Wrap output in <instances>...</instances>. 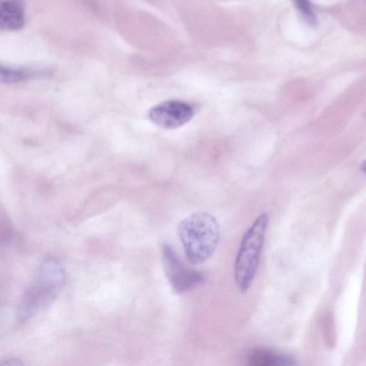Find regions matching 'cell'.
Masks as SVG:
<instances>
[{
	"label": "cell",
	"instance_id": "1",
	"mask_svg": "<svg viewBox=\"0 0 366 366\" xmlns=\"http://www.w3.org/2000/svg\"><path fill=\"white\" fill-rule=\"evenodd\" d=\"M177 234L189 260L193 264H201L207 261L217 249L220 227L213 215L199 212L179 223Z\"/></svg>",
	"mask_w": 366,
	"mask_h": 366
},
{
	"label": "cell",
	"instance_id": "2",
	"mask_svg": "<svg viewBox=\"0 0 366 366\" xmlns=\"http://www.w3.org/2000/svg\"><path fill=\"white\" fill-rule=\"evenodd\" d=\"M65 278V270L57 259L49 258L42 262L32 285L20 302L19 320H28L48 307L62 289Z\"/></svg>",
	"mask_w": 366,
	"mask_h": 366
},
{
	"label": "cell",
	"instance_id": "3",
	"mask_svg": "<svg viewBox=\"0 0 366 366\" xmlns=\"http://www.w3.org/2000/svg\"><path fill=\"white\" fill-rule=\"evenodd\" d=\"M268 224V214H260L242 239L234 261V277L242 293L249 290L255 277Z\"/></svg>",
	"mask_w": 366,
	"mask_h": 366
},
{
	"label": "cell",
	"instance_id": "4",
	"mask_svg": "<svg viewBox=\"0 0 366 366\" xmlns=\"http://www.w3.org/2000/svg\"><path fill=\"white\" fill-rule=\"evenodd\" d=\"M162 254L164 273L176 292L189 291L204 281V275L187 267L169 244L162 245Z\"/></svg>",
	"mask_w": 366,
	"mask_h": 366
},
{
	"label": "cell",
	"instance_id": "5",
	"mask_svg": "<svg viewBox=\"0 0 366 366\" xmlns=\"http://www.w3.org/2000/svg\"><path fill=\"white\" fill-rule=\"evenodd\" d=\"M194 114V108L187 102L166 100L151 108L149 117L158 127L172 129L188 122Z\"/></svg>",
	"mask_w": 366,
	"mask_h": 366
},
{
	"label": "cell",
	"instance_id": "6",
	"mask_svg": "<svg viewBox=\"0 0 366 366\" xmlns=\"http://www.w3.org/2000/svg\"><path fill=\"white\" fill-rule=\"evenodd\" d=\"M25 22L24 4L22 0L0 1V31H16Z\"/></svg>",
	"mask_w": 366,
	"mask_h": 366
},
{
	"label": "cell",
	"instance_id": "7",
	"mask_svg": "<svg viewBox=\"0 0 366 366\" xmlns=\"http://www.w3.org/2000/svg\"><path fill=\"white\" fill-rule=\"evenodd\" d=\"M247 361L253 366H286L296 364L292 356L268 347L254 348L249 352Z\"/></svg>",
	"mask_w": 366,
	"mask_h": 366
},
{
	"label": "cell",
	"instance_id": "8",
	"mask_svg": "<svg viewBox=\"0 0 366 366\" xmlns=\"http://www.w3.org/2000/svg\"><path fill=\"white\" fill-rule=\"evenodd\" d=\"M35 75V71L27 69H14L0 64V83L16 84L25 81Z\"/></svg>",
	"mask_w": 366,
	"mask_h": 366
},
{
	"label": "cell",
	"instance_id": "9",
	"mask_svg": "<svg viewBox=\"0 0 366 366\" xmlns=\"http://www.w3.org/2000/svg\"><path fill=\"white\" fill-rule=\"evenodd\" d=\"M295 5L302 14L304 19L310 24L315 25L317 22L310 0H292Z\"/></svg>",
	"mask_w": 366,
	"mask_h": 366
},
{
	"label": "cell",
	"instance_id": "10",
	"mask_svg": "<svg viewBox=\"0 0 366 366\" xmlns=\"http://www.w3.org/2000/svg\"><path fill=\"white\" fill-rule=\"evenodd\" d=\"M23 363L18 359L16 358H6L0 362V365H8V366H17L22 365Z\"/></svg>",
	"mask_w": 366,
	"mask_h": 366
}]
</instances>
